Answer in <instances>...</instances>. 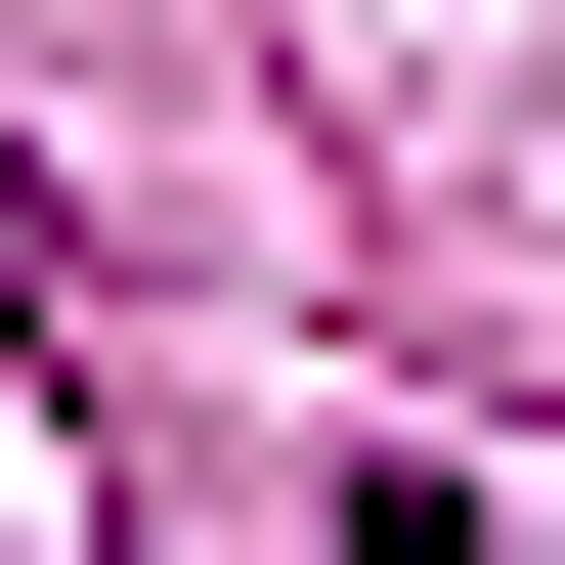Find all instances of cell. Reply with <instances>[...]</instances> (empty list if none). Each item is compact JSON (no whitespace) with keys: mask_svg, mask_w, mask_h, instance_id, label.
<instances>
[{"mask_svg":"<svg viewBox=\"0 0 565 565\" xmlns=\"http://www.w3.org/2000/svg\"><path fill=\"white\" fill-rule=\"evenodd\" d=\"M0 305H44V174H0Z\"/></svg>","mask_w":565,"mask_h":565,"instance_id":"obj_1","label":"cell"}]
</instances>
